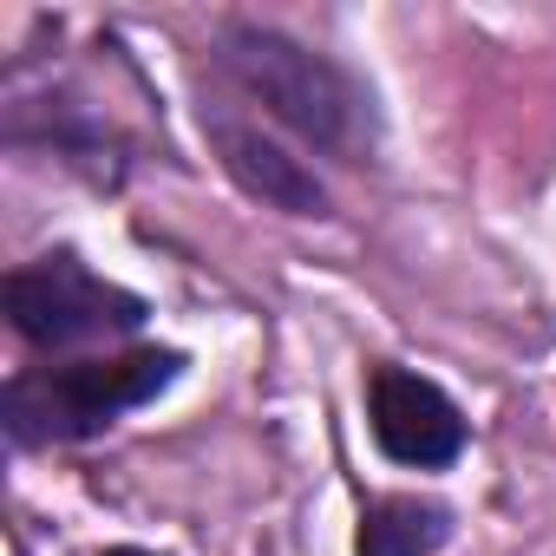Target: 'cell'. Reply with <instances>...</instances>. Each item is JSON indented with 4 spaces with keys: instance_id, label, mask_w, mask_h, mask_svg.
I'll list each match as a JSON object with an SVG mask.
<instances>
[{
    "instance_id": "4",
    "label": "cell",
    "mask_w": 556,
    "mask_h": 556,
    "mask_svg": "<svg viewBox=\"0 0 556 556\" xmlns=\"http://www.w3.org/2000/svg\"><path fill=\"white\" fill-rule=\"evenodd\" d=\"M367 413H374L380 452L400 458V465L432 471V465H452V458L465 452V419H458V406H452L432 380H419V374H406V367H380V374H374Z\"/></svg>"
},
{
    "instance_id": "7",
    "label": "cell",
    "mask_w": 556,
    "mask_h": 556,
    "mask_svg": "<svg viewBox=\"0 0 556 556\" xmlns=\"http://www.w3.org/2000/svg\"><path fill=\"white\" fill-rule=\"evenodd\" d=\"M105 556H151V549H105Z\"/></svg>"
},
{
    "instance_id": "6",
    "label": "cell",
    "mask_w": 556,
    "mask_h": 556,
    "mask_svg": "<svg viewBox=\"0 0 556 556\" xmlns=\"http://www.w3.org/2000/svg\"><path fill=\"white\" fill-rule=\"evenodd\" d=\"M452 536V510L432 497H380L361 517V549L354 556H432Z\"/></svg>"
},
{
    "instance_id": "2",
    "label": "cell",
    "mask_w": 556,
    "mask_h": 556,
    "mask_svg": "<svg viewBox=\"0 0 556 556\" xmlns=\"http://www.w3.org/2000/svg\"><path fill=\"white\" fill-rule=\"evenodd\" d=\"M177 380V354L164 348H131L112 361H79V367H53L34 380L8 387V432L14 439H86L99 426H112L118 413L157 400Z\"/></svg>"
},
{
    "instance_id": "5",
    "label": "cell",
    "mask_w": 556,
    "mask_h": 556,
    "mask_svg": "<svg viewBox=\"0 0 556 556\" xmlns=\"http://www.w3.org/2000/svg\"><path fill=\"white\" fill-rule=\"evenodd\" d=\"M210 138H216V151H223V170H229L249 197L289 210V216H321V210H328L321 177H315L302 157H289L282 144H268L262 131H249V125H236V118H210Z\"/></svg>"
},
{
    "instance_id": "1",
    "label": "cell",
    "mask_w": 556,
    "mask_h": 556,
    "mask_svg": "<svg viewBox=\"0 0 556 556\" xmlns=\"http://www.w3.org/2000/svg\"><path fill=\"white\" fill-rule=\"evenodd\" d=\"M223 66L229 79L262 99L289 131H302L308 144L334 151V157H361L374 151V99L321 53L295 47L289 34L268 27H229L223 34Z\"/></svg>"
},
{
    "instance_id": "3",
    "label": "cell",
    "mask_w": 556,
    "mask_h": 556,
    "mask_svg": "<svg viewBox=\"0 0 556 556\" xmlns=\"http://www.w3.org/2000/svg\"><path fill=\"white\" fill-rule=\"evenodd\" d=\"M8 315L34 348H73L99 334H131L144 321V302L131 289H112L79 255H40L8 275Z\"/></svg>"
}]
</instances>
